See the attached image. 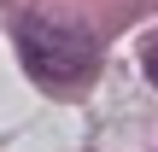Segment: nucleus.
Listing matches in <instances>:
<instances>
[{
	"label": "nucleus",
	"instance_id": "obj_2",
	"mask_svg": "<svg viewBox=\"0 0 158 152\" xmlns=\"http://www.w3.org/2000/svg\"><path fill=\"white\" fill-rule=\"evenodd\" d=\"M147 76H152V88H158V35L147 41Z\"/></svg>",
	"mask_w": 158,
	"mask_h": 152
},
{
	"label": "nucleus",
	"instance_id": "obj_1",
	"mask_svg": "<svg viewBox=\"0 0 158 152\" xmlns=\"http://www.w3.org/2000/svg\"><path fill=\"white\" fill-rule=\"evenodd\" d=\"M18 59L41 88H70V82H82L94 70L100 47H94L88 29L53 23V18H23L18 23Z\"/></svg>",
	"mask_w": 158,
	"mask_h": 152
}]
</instances>
